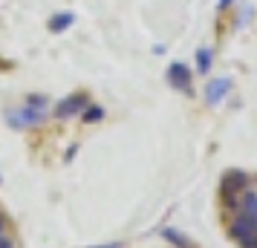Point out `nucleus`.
Instances as JSON below:
<instances>
[{
	"instance_id": "1",
	"label": "nucleus",
	"mask_w": 257,
	"mask_h": 248,
	"mask_svg": "<svg viewBox=\"0 0 257 248\" xmlns=\"http://www.w3.org/2000/svg\"><path fill=\"white\" fill-rule=\"evenodd\" d=\"M228 234L237 239V242H245V239H254L257 236V219H251V216H237L234 219V225H231V231Z\"/></svg>"
},
{
	"instance_id": "2",
	"label": "nucleus",
	"mask_w": 257,
	"mask_h": 248,
	"mask_svg": "<svg viewBox=\"0 0 257 248\" xmlns=\"http://www.w3.org/2000/svg\"><path fill=\"white\" fill-rule=\"evenodd\" d=\"M168 81L176 90H191V72H188L185 64H171L168 67Z\"/></svg>"
},
{
	"instance_id": "3",
	"label": "nucleus",
	"mask_w": 257,
	"mask_h": 248,
	"mask_svg": "<svg viewBox=\"0 0 257 248\" xmlns=\"http://www.w3.org/2000/svg\"><path fill=\"white\" fill-rule=\"evenodd\" d=\"M84 104H87V95H72V98H67V101H61V104H58L55 116H58V118H67V116H72V113H78Z\"/></svg>"
},
{
	"instance_id": "4",
	"label": "nucleus",
	"mask_w": 257,
	"mask_h": 248,
	"mask_svg": "<svg viewBox=\"0 0 257 248\" xmlns=\"http://www.w3.org/2000/svg\"><path fill=\"white\" fill-rule=\"evenodd\" d=\"M228 87H231V81H228V78H220V81L208 84V90H205V98H208L211 104H217L222 95L228 93Z\"/></svg>"
},
{
	"instance_id": "5",
	"label": "nucleus",
	"mask_w": 257,
	"mask_h": 248,
	"mask_svg": "<svg viewBox=\"0 0 257 248\" xmlns=\"http://www.w3.org/2000/svg\"><path fill=\"white\" fill-rule=\"evenodd\" d=\"M237 208H240V213L243 216H251V219H257V193H245L243 202H237Z\"/></svg>"
},
{
	"instance_id": "6",
	"label": "nucleus",
	"mask_w": 257,
	"mask_h": 248,
	"mask_svg": "<svg viewBox=\"0 0 257 248\" xmlns=\"http://www.w3.org/2000/svg\"><path fill=\"white\" fill-rule=\"evenodd\" d=\"M70 24H72V15L64 12V15H55V18L49 21V29H52V32H64Z\"/></svg>"
},
{
	"instance_id": "7",
	"label": "nucleus",
	"mask_w": 257,
	"mask_h": 248,
	"mask_svg": "<svg viewBox=\"0 0 257 248\" xmlns=\"http://www.w3.org/2000/svg\"><path fill=\"white\" fill-rule=\"evenodd\" d=\"M162 236H165V239H171V242H174V245H179V248H194V245H191V242L185 239V236L176 234V231H171V228H165Z\"/></svg>"
},
{
	"instance_id": "8",
	"label": "nucleus",
	"mask_w": 257,
	"mask_h": 248,
	"mask_svg": "<svg viewBox=\"0 0 257 248\" xmlns=\"http://www.w3.org/2000/svg\"><path fill=\"white\" fill-rule=\"evenodd\" d=\"M197 61H199V70L208 72V67H211V52H208V49H199V52H197Z\"/></svg>"
},
{
	"instance_id": "9",
	"label": "nucleus",
	"mask_w": 257,
	"mask_h": 248,
	"mask_svg": "<svg viewBox=\"0 0 257 248\" xmlns=\"http://www.w3.org/2000/svg\"><path fill=\"white\" fill-rule=\"evenodd\" d=\"M87 110H90V113L84 116V121H98V118L104 116V113H101V107H87Z\"/></svg>"
},
{
	"instance_id": "10",
	"label": "nucleus",
	"mask_w": 257,
	"mask_h": 248,
	"mask_svg": "<svg viewBox=\"0 0 257 248\" xmlns=\"http://www.w3.org/2000/svg\"><path fill=\"white\" fill-rule=\"evenodd\" d=\"M0 248H12V239H6V236H0Z\"/></svg>"
},
{
	"instance_id": "11",
	"label": "nucleus",
	"mask_w": 257,
	"mask_h": 248,
	"mask_svg": "<svg viewBox=\"0 0 257 248\" xmlns=\"http://www.w3.org/2000/svg\"><path fill=\"white\" fill-rule=\"evenodd\" d=\"M228 3H231V0H220V6H228Z\"/></svg>"
},
{
	"instance_id": "12",
	"label": "nucleus",
	"mask_w": 257,
	"mask_h": 248,
	"mask_svg": "<svg viewBox=\"0 0 257 248\" xmlns=\"http://www.w3.org/2000/svg\"><path fill=\"white\" fill-rule=\"evenodd\" d=\"M0 225H3V219H0Z\"/></svg>"
}]
</instances>
